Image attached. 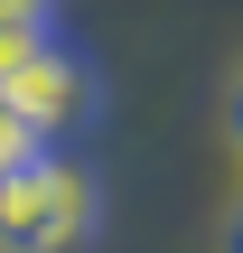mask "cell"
I'll use <instances>...</instances> for the list:
<instances>
[{
	"label": "cell",
	"instance_id": "obj_1",
	"mask_svg": "<svg viewBox=\"0 0 243 253\" xmlns=\"http://www.w3.org/2000/svg\"><path fill=\"white\" fill-rule=\"evenodd\" d=\"M94 216H103V188L66 150H37L0 178V253H75Z\"/></svg>",
	"mask_w": 243,
	"mask_h": 253
},
{
	"label": "cell",
	"instance_id": "obj_2",
	"mask_svg": "<svg viewBox=\"0 0 243 253\" xmlns=\"http://www.w3.org/2000/svg\"><path fill=\"white\" fill-rule=\"evenodd\" d=\"M0 103H9V113L47 141V150H56L66 131H84V122H94V66H84L75 47H56V38H47V47H37V56L0 84Z\"/></svg>",
	"mask_w": 243,
	"mask_h": 253
},
{
	"label": "cell",
	"instance_id": "obj_3",
	"mask_svg": "<svg viewBox=\"0 0 243 253\" xmlns=\"http://www.w3.org/2000/svg\"><path fill=\"white\" fill-rule=\"evenodd\" d=\"M47 38H56V28H19V19H0V84H9V75L47 47Z\"/></svg>",
	"mask_w": 243,
	"mask_h": 253
},
{
	"label": "cell",
	"instance_id": "obj_4",
	"mask_svg": "<svg viewBox=\"0 0 243 253\" xmlns=\"http://www.w3.org/2000/svg\"><path fill=\"white\" fill-rule=\"evenodd\" d=\"M37 150H47V141H37V131H28V122L9 113V103H0V178H9L19 160H37Z\"/></svg>",
	"mask_w": 243,
	"mask_h": 253
},
{
	"label": "cell",
	"instance_id": "obj_5",
	"mask_svg": "<svg viewBox=\"0 0 243 253\" xmlns=\"http://www.w3.org/2000/svg\"><path fill=\"white\" fill-rule=\"evenodd\" d=\"M0 19H19V28H47V19H56V0H0Z\"/></svg>",
	"mask_w": 243,
	"mask_h": 253
},
{
	"label": "cell",
	"instance_id": "obj_6",
	"mask_svg": "<svg viewBox=\"0 0 243 253\" xmlns=\"http://www.w3.org/2000/svg\"><path fill=\"white\" fill-rule=\"evenodd\" d=\"M225 122H234V141H243V75H234V94H225Z\"/></svg>",
	"mask_w": 243,
	"mask_h": 253
},
{
	"label": "cell",
	"instance_id": "obj_7",
	"mask_svg": "<svg viewBox=\"0 0 243 253\" xmlns=\"http://www.w3.org/2000/svg\"><path fill=\"white\" fill-rule=\"evenodd\" d=\"M225 253H243V216H234V235H225Z\"/></svg>",
	"mask_w": 243,
	"mask_h": 253
}]
</instances>
